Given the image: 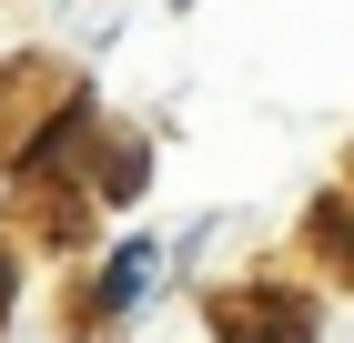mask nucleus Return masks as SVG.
Wrapping results in <instances>:
<instances>
[{"label":"nucleus","instance_id":"1","mask_svg":"<svg viewBox=\"0 0 354 343\" xmlns=\"http://www.w3.org/2000/svg\"><path fill=\"white\" fill-rule=\"evenodd\" d=\"M142 283H152V263H142V253H122V263H111V283H102V293H111V303H132Z\"/></svg>","mask_w":354,"mask_h":343},{"label":"nucleus","instance_id":"2","mask_svg":"<svg viewBox=\"0 0 354 343\" xmlns=\"http://www.w3.org/2000/svg\"><path fill=\"white\" fill-rule=\"evenodd\" d=\"M0 313H10V263H0Z\"/></svg>","mask_w":354,"mask_h":343}]
</instances>
